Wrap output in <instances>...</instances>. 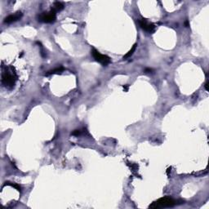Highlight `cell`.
Segmentation results:
<instances>
[{
	"instance_id": "3957f363",
	"label": "cell",
	"mask_w": 209,
	"mask_h": 209,
	"mask_svg": "<svg viewBox=\"0 0 209 209\" xmlns=\"http://www.w3.org/2000/svg\"><path fill=\"white\" fill-rule=\"evenodd\" d=\"M16 77L15 75V73H10L7 70L3 74V79H2V83L6 87H12L15 84Z\"/></svg>"
},
{
	"instance_id": "9c48e42d",
	"label": "cell",
	"mask_w": 209,
	"mask_h": 209,
	"mask_svg": "<svg viewBox=\"0 0 209 209\" xmlns=\"http://www.w3.org/2000/svg\"><path fill=\"white\" fill-rule=\"evenodd\" d=\"M136 47H137V44H134V45H133V48H132V49H131L130 51H128V53L126 54V55H125V56H123V59H124V58L126 59V58H128V57H130V56H132V55H133V52L135 51L136 48Z\"/></svg>"
},
{
	"instance_id": "ba28073f",
	"label": "cell",
	"mask_w": 209,
	"mask_h": 209,
	"mask_svg": "<svg viewBox=\"0 0 209 209\" xmlns=\"http://www.w3.org/2000/svg\"><path fill=\"white\" fill-rule=\"evenodd\" d=\"M64 70V68L63 67H58V68H56V69H51L50 71H48L46 74V75H50V74H61V72Z\"/></svg>"
},
{
	"instance_id": "6da1fadb",
	"label": "cell",
	"mask_w": 209,
	"mask_h": 209,
	"mask_svg": "<svg viewBox=\"0 0 209 209\" xmlns=\"http://www.w3.org/2000/svg\"><path fill=\"white\" fill-rule=\"evenodd\" d=\"M176 204V200H174L172 198L169 196H165L158 199L149 206V208L151 209H158V208H166V207H172Z\"/></svg>"
},
{
	"instance_id": "30bf717a",
	"label": "cell",
	"mask_w": 209,
	"mask_h": 209,
	"mask_svg": "<svg viewBox=\"0 0 209 209\" xmlns=\"http://www.w3.org/2000/svg\"><path fill=\"white\" fill-rule=\"evenodd\" d=\"M72 134H73V135H79V134H80V131H79V130H75L74 132V133H72Z\"/></svg>"
},
{
	"instance_id": "277c9868",
	"label": "cell",
	"mask_w": 209,
	"mask_h": 209,
	"mask_svg": "<svg viewBox=\"0 0 209 209\" xmlns=\"http://www.w3.org/2000/svg\"><path fill=\"white\" fill-rule=\"evenodd\" d=\"M56 12H54L53 11L51 10L48 12L41 13L38 16V20L40 22H44V23H52L56 20Z\"/></svg>"
},
{
	"instance_id": "8992f818",
	"label": "cell",
	"mask_w": 209,
	"mask_h": 209,
	"mask_svg": "<svg viewBox=\"0 0 209 209\" xmlns=\"http://www.w3.org/2000/svg\"><path fill=\"white\" fill-rule=\"evenodd\" d=\"M21 17H22V13L20 12H16L14 13V14H12V15H9L8 16H7V17L4 19V23H12V22H15L16 20H20Z\"/></svg>"
},
{
	"instance_id": "7c38bea8",
	"label": "cell",
	"mask_w": 209,
	"mask_h": 209,
	"mask_svg": "<svg viewBox=\"0 0 209 209\" xmlns=\"http://www.w3.org/2000/svg\"><path fill=\"white\" fill-rule=\"evenodd\" d=\"M207 85H208V83H205V88H206L207 91L208 90V89H207Z\"/></svg>"
},
{
	"instance_id": "7a4b0ae2",
	"label": "cell",
	"mask_w": 209,
	"mask_h": 209,
	"mask_svg": "<svg viewBox=\"0 0 209 209\" xmlns=\"http://www.w3.org/2000/svg\"><path fill=\"white\" fill-rule=\"evenodd\" d=\"M92 55L96 61H98L99 63H101L104 66H106L107 65H109L111 62L110 58L109 56H106V55H103V54L100 53L99 51L96 50L95 48H93L92 50Z\"/></svg>"
},
{
	"instance_id": "52a82bcc",
	"label": "cell",
	"mask_w": 209,
	"mask_h": 209,
	"mask_svg": "<svg viewBox=\"0 0 209 209\" xmlns=\"http://www.w3.org/2000/svg\"><path fill=\"white\" fill-rule=\"evenodd\" d=\"M64 9V5L63 3H60V2H56L54 3V4L52 5V8H51V11H53L54 12H61V10Z\"/></svg>"
},
{
	"instance_id": "8fae6325",
	"label": "cell",
	"mask_w": 209,
	"mask_h": 209,
	"mask_svg": "<svg viewBox=\"0 0 209 209\" xmlns=\"http://www.w3.org/2000/svg\"><path fill=\"white\" fill-rule=\"evenodd\" d=\"M128 87H129L128 85H124V86H123V88H124V89H125V91H128Z\"/></svg>"
},
{
	"instance_id": "5b68a950",
	"label": "cell",
	"mask_w": 209,
	"mask_h": 209,
	"mask_svg": "<svg viewBox=\"0 0 209 209\" xmlns=\"http://www.w3.org/2000/svg\"><path fill=\"white\" fill-rule=\"evenodd\" d=\"M139 25H140V28L143 29L146 32H149V33H153L154 31V29H155V26L154 24L149 22L148 20H145V19H141V20H139Z\"/></svg>"
}]
</instances>
